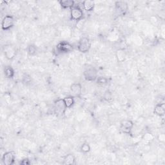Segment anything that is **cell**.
Segmentation results:
<instances>
[{"mask_svg": "<svg viewBox=\"0 0 165 165\" xmlns=\"http://www.w3.org/2000/svg\"><path fill=\"white\" fill-rule=\"evenodd\" d=\"M92 46V41L87 37H82L79 40L78 45V49L79 52L82 54H85L89 52L90 48Z\"/></svg>", "mask_w": 165, "mask_h": 165, "instance_id": "cell-1", "label": "cell"}, {"mask_svg": "<svg viewBox=\"0 0 165 165\" xmlns=\"http://www.w3.org/2000/svg\"><path fill=\"white\" fill-rule=\"evenodd\" d=\"M38 49L36 45L30 44L28 47V54L30 56H34L37 54Z\"/></svg>", "mask_w": 165, "mask_h": 165, "instance_id": "cell-19", "label": "cell"}, {"mask_svg": "<svg viewBox=\"0 0 165 165\" xmlns=\"http://www.w3.org/2000/svg\"><path fill=\"white\" fill-rule=\"evenodd\" d=\"M154 113L159 117L164 116L165 114V104L164 103L157 104L154 107Z\"/></svg>", "mask_w": 165, "mask_h": 165, "instance_id": "cell-12", "label": "cell"}, {"mask_svg": "<svg viewBox=\"0 0 165 165\" xmlns=\"http://www.w3.org/2000/svg\"><path fill=\"white\" fill-rule=\"evenodd\" d=\"M4 76L7 79H12L15 75V71L14 69L10 65L5 66L4 70Z\"/></svg>", "mask_w": 165, "mask_h": 165, "instance_id": "cell-13", "label": "cell"}, {"mask_svg": "<svg viewBox=\"0 0 165 165\" xmlns=\"http://www.w3.org/2000/svg\"><path fill=\"white\" fill-rule=\"evenodd\" d=\"M134 123L131 120H123L120 123V130L123 133L130 135L134 128Z\"/></svg>", "mask_w": 165, "mask_h": 165, "instance_id": "cell-5", "label": "cell"}, {"mask_svg": "<svg viewBox=\"0 0 165 165\" xmlns=\"http://www.w3.org/2000/svg\"><path fill=\"white\" fill-rule=\"evenodd\" d=\"M83 76L88 81H96L98 77L97 70L92 66H88L85 68L83 72Z\"/></svg>", "mask_w": 165, "mask_h": 165, "instance_id": "cell-3", "label": "cell"}, {"mask_svg": "<svg viewBox=\"0 0 165 165\" xmlns=\"http://www.w3.org/2000/svg\"><path fill=\"white\" fill-rule=\"evenodd\" d=\"M82 7L87 12H91L94 9L95 7V2L91 0H85L82 2Z\"/></svg>", "mask_w": 165, "mask_h": 165, "instance_id": "cell-14", "label": "cell"}, {"mask_svg": "<svg viewBox=\"0 0 165 165\" xmlns=\"http://www.w3.org/2000/svg\"><path fill=\"white\" fill-rule=\"evenodd\" d=\"M30 163H31V162L29 158H24L20 163V164H22V165H29Z\"/></svg>", "mask_w": 165, "mask_h": 165, "instance_id": "cell-25", "label": "cell"}, {"mask_svg": "<svg viewBox=\"0 0 165 165\" xmlns=\"http://www.w3.org/2000/svg\"><path fill=\"white\" fill-rule=\"evenodd\" d=\"M115 55H116L117 60L119 62L122 63L124 61H125L127 54L125 50H123V49H119V50H118L116 51V53H115Z\"/></svg>", "mask_w": 165, "mask_h": 165, "instance_id": "cell-17", "label": "cell"}, {"mask_svg": "<svg viewBox=\"0 0 165 165\" xmlns=\"http://www.w3.org/2000/svg\"><path fill=\"white\" fill-rule=\"evenodd\" d=\"M70 91L73 96L79 97L82 94V85L79 82H74L70 85Z\"/></svg>", "mask_w": 165, "mask_h": 165, "instance_id": "cell-10", "label": "cell"}, {"mask_svg": "<svg viewBox=\"0 0 165 165\" xmlns=\"http://www.w3.org/2000/svg\"><path fill=\"white\" fill-rule=\"evenodd\" d=\"M80 150L81 152L84 154H87L90 152V150H91V148H90V146L88 143H84L81 145L80 147Z\"/></svg>", "mask_w": 165, "mask_h": 165, "instance_id": "cell-20", "label": "cell"}, {"mask_svg": "<svg viewBox=\"0 0 165 165\" xmlns=\"http://www.w3.org/2000/svg\"><path fill=\"white\" fill-rule=\"evenodd\" d=\"M83 12L79 6H74L70 9L71 20L79 22L83 18Z\"/></svg>", "mask_w": 165, "mask_h": 165, "instance_id": "cell-4", "label": "cell"}, {"mask_svg": "<svg viewBox=\"0 0 165 165\" xmlns=\"http://www.w3.org/2000/svg\"><path fill=\"white\" fill-rule=\"evenodd\" d=\"M3 51L8 60H12L16 55V48L12 45H7L3 47Z\"/></svg>", "mask_w": 165, "mask_h": 165, "instance_id": "cell-7", "label": "cell"}, {"mask_svg": "<svg viewBox=\"0 0 165 165\" xmlns=\"http://www.w3.org/2000/svg\"><path fill=\"white\" fill-rule=\"evenodd\" d=\"M23 83H30L31 82V78L30 76H29L28 74H25V75L23 76Z\"/></svg>", "mask_w": 165, "mask_h": 165, "instance_id": "cell-24", "label": "cell"}, {"mask_svg": "<svg viewBox=\"0 0 165 165\" xmlns=\"http://www.w3.org/2000/svg\"><path fill=\"white\" fill-rule=\"evenodd\" d=\"M115 10L117 11L119 14H125L128 9V5L126 2L124 1H118L115 3Z\"/></svg>", "mask_w": 165, "mask_h": 165, "instance_id": "cell-11", "label": "cell"}, {"mask_svg": "<svg viewBox=\"0 0 165 165\" xmlns=\"http://www.w3.org/2000/svg\"><path fill=\"white\" fill-rule=\"evenodd\" d=\"M16 159V153L14 151L5 152L2 156V162L5 165H12Z\"/></svg>", "mask_w": 165, "mask_h": 165, "instance_id": "cell-9", "label": "cell"}, {"mask_svg": "<svg viewBox=\"0 0 165 165\" xmlns=\"http://www.w3.org/2000/svg\"><path fill=\"white\" fill-rule=\"evenodd\" d=\"M63 164H76V158L73 154H69L66 155L63 158Z\"/></svg>", "mask_w": 165, "mask_h": 165, "instance_id": "cell-15", "label": "cell"}, {"mask_svg": "<svg viewBox=\"0 0 165 165\" xmlns=\"http://www.w3.org/2000/svg\"><path fill=\"white\" fill-rule=\"evenodd\" d=\"M67 108L66 107L63 99H58L54 101V112L57 116L64 115Z\"/></svg>", "mask_w": 165, "mask_h": 165, "instance_id": "cell-2", "label": "cell"}, {"mask_svg": "<svg viewBox=\"0 0 165 165\" xmlns=\"http://www.w3.org/2000/svg\"><path fill=\"white\" fill-rule=\"evenodd\" d=\"M142 139L145 141L150 142V141H152L154 139V136L152 133L146 132L143 135Z\"/></svg>", "mask_w": 165, "mask_h": 165, "instance_id": "cell-21", "label": "cell"}, {"mask_svg": "<svg viewBox=\"0 0 165 165\" xmlns=\"http://www.w3.org/2000/svg\"><path fill=\"white\" fill-rule=\"evenodd\" d=\"M14 18L11 15H7L2 21V29L3 30H9L14 24Z\"/></svg>", "mask_w": 165, "mask_h": 165, "instance_id": "cell-8", "label": "cell"}, {"mask_svg": "<svg viewBox=\"0 0 165 165\" xmlns=\"http://www.w3.org/2000/svg\"><path fill=\"white\" fill-rule=\"evenodd\" d=\"M158 139L160 143H164L165 142V135L164 134H160L158 137Z\"/></svg>", "mask_w": 165, "mask_h": 165, "instance_id": "cell-26", "label": "cell"}, {"mask_svg": "<svg viewBox=\"0 0 165 165\" xmlns=\"http://www.w3.org/2000/svg\"><path fill=\"white\" fill-rule=\"evenodd\" d=\"M64 102L66 105V107L67 109H71L75 103V100H74V96H67L65 97L64 99Z\"/></svg>", "mask_w": 165, "mask_h": 165, "instance_id": "cell-18", "label": "cell"}, {"mask_svg": "<svg viewBox=\"0 0 165 165\" xmlns=\"http://www.w3.org/2000/svg\"><path fill=\"white\" fill-rule=\"evenodd\" d=\"M60 5L63 9H71L73 7H74L75 2L73 0H61L59 2Z\"/></svg>", "mask_w": 165, "mask_h": 165, "instance_id": "cell-16", "label": "cell"}, {"mask_svg": "<svg viewBox=\"0 0 165 165\" xmlns=\"http://www.w3.org/2000/svg\"><path fill=\"white\" fill-rule=\"evenodd\" d=\"M57 51L60 53L66 54L72 52L74 49L73 45L67 41H61L56 45Z\"/></svg>", "mask_w": 165, "mask_h": 165, "instance_id": "cell-6", "label": "cell"}, {"mask_svg": "<svg viewBox=\"0 0 165 165\" xmlns=\"http://www.w3.org/2000/svg\"><path fill=\"white\" fill-rule=\"evenodd\" d=\"M108 81H109L108 79H107L106 78L103 77V76L97 77V78L96 79L97 83L99 85H106V84H107Z\"/></svg>", "mask_w": 165, "mask_h": 165, "instance_id": "cell-22", "label": "cell"}, {"mask_svg": "<svg viewBox=\"0 0 165 165\" xmlns=\"http://www.w3.org/2000/svg\"><path fill=\"white\" fill-rule=\"evenodd\" d=\"M104 99L108 102H111L113 100V97H112V94L110 91H106L105 94H104Z\"/></svg>", "mask_w": 165, "mask_h": 165, "instance_id": "cell-23", "label": "cell"}]
</instances>
